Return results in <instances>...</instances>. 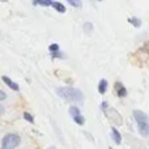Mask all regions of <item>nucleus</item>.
Returning a JSON list of instances; mask_svg holds the SVG:
<instances>
[{"mask_svg":"<svg viewBox=\"0 0 149 149\" xmlns=\"http://www.w3.org/2000/svg\"><path fill=\"white\" fill-rule=\"evenodd\" d=\"M58 95H60L62 98H64L65 101H71V102H80L84 98V94L80 89L72 86H63L56 89Z\"/></svg>","mask_w":149,"mask_h":149,"instance_id":"f257e3e1","label":"nucleus"},{"mask_svg":"<svg viewBox=\"0 0 149 149\" xmlns=\"http://www.w3.org/2000/svg\"><path fill=\"white\" fill-rule=\"evenodd\" d=\"M134 119L137 124L140 135L144 137H149V116L141 110H134Z\"/></svg>","mask_w":149,"mask_h":149,"instance_id":"f03ea898","label":"nucleus"},{"mask_svg":"<svg viewBox=\"0 0 149 149\" xmlns=\"http://www.w3.org/2000/svg\"><path fill=\"white\" fill-rule=\"evenodd\" d=\"M21 143V139L18 135L16 134H8L3 137L1 140V147L0 149H15L16 147H18Z\"/></svg>","mask_w":149,"mask_h":149,"instance_id":"7ed1b4c3","label":"nucleus"},{"mask_svg":"<svg viewBox=\"0 0 149 149\" xmlns=\"http://www.w3.org/2000/svg\"><path fill=\"white\" fill-rule=\"evenodd\" d=\"M115 92H116V95H118L119 98H123L127 95V89L124 88V85L119 81L115 82Z\"/></svg>","mask_w":149,"mask_h":149,"instance_id":"20e7f679","label":"nucleus"},{"mask_svg":"<svg viewBox=\"0 0 149 149\" xmlns=\"http://www.w3.org/2000/svg\"><path fill=\"white\" fill-rule=\"evenodd\" d=\"M1 79H3V81H4L5 84H7L12 90H16V92H17V90H20V86H18V84H16V82L13 81V80H10L8 76H3Z\"/></svg>","mask_w":149,"mask_h":149,"instance_id":"39448f33","label":"nucleus"},{"mask_svg":"<svg viewBox=\"0 0 149 149\" xmlns=\"http://www.w3.org/2000/svg\"><path fill=\"white\" fill-rule=\"evenodd\" d=\"M111 135H113L114 141H115L118 145L120 144V143H122V135L119 134V131L115 128V127H113V128H111Z\"/></svg>","mask_w":149,"mask_h":149,"instance_id":"423d86ee","label":"nucleus"},{"mask_svg":"<svg viewBox=\"0 0 149 149\" xmlns=\"http://www.w3.org/2000/svg\"><path fill=\"white\" fill-rule=\"evenodd\" d=\"M107 85H109L107 80L102 79V80L100 81V84H98V92H100L101 94H105L106 90H107Z\"/></svg>","mask_w":149,"mask_h":149,"instance_id":"0eeeda50","label":"nucleus"},{"mask_svg":"<svg viewBox=\"0 0 149 149\" xmlns=\"http://www.w3.org/2000/svg\"><path fill=\"white\" fill-rule=\"evenodd\" d=\"M51 7L54 8L56 12H60V13H64V12H65V7H64V5H63L60 1H54Z\"/></svg>","mask_w":149,"mask_h":149,"instance_id":"6e6552de","label":"nucleus"},{"mask_svg":"<svg viewBox=\"0 0 149 149\" xmlns=\"http://www.w3.org/2000/svg\"><path fill=\"white\" fill-rule=\"evenodd\" d=\"M128 22L131 24V25H134V28H140L141 26V20L137 17H131L128 18Z\"/></svg>","mask_w":149,"mask_h":149,"instance_id":"1a4fd4ad","label":"nucleus"},{"mask_svg":"<svg viewBox=\"0 0 149 149\" xmlns=\"http://www.w3.org/2000/svg\"><path fill=\"white\" fill-rule=\"evenodd\" d=\"M54 3V1H52ZM51 1H47V0H33V4L34 5H42V7H50L52 5Z\"/></svg>","mask_w":149,"mask_h":149,"instance_id":"9d476101","label":"nucleus"},{"mask_svg":"<svg viewBox=\"0 0 149 149\" xmlns=\"http://www.w3.org/2000/svg\"><path fill=\"white\" fill-rule=\"evenodd\" d=\"M70 114H71L72 118H74V116H77V115H81V114H80V109L76 107V106H71L70 107Z\"/></svg>","mask_w":149,"mask_h":149,"instance_id":"9b49d317","label":"nucleus"},{"mask_svg":"<svg viewBox=\"0 0 149 149\" xmlns=\"http://www.w3.org/2000/svg\"><path fill=\"white\" fill-rule=\"evenodd\" d=\"M49 51H50V54H54V52L60 51L59 45H58V43H52V45H50V46H49Z\"/></svg>","mask_w":149,"mask_h":149,"instance_id":"f8f14e48","label":"nucleus"},{"mask_svg":"<svg viewBox=\"0 0 149 149\" xmlns=\"http://www.w3.org/2000/svg\"><path fill=\"white\" fill-rule=\"evenodd\" d=\"M73 120H74V123L80 124V126H82V124L85 123V119H84V116H82V115H77V116H74Z\"/></svg>","mask_w":149,"mask_h":149,"instance_id":"ddd939ff","label":"nucleus"},{"mask_svg":"<svg viewBox=\"0 0 149 149\" xmlns=\"http://www.w3.org/2000/svg\"><path fill=\"white\" fill-rule=\"evenodd\" d=\"M68 3H70L72 7H74V8H80L81 7V0H67Z\"/></svg>","mask_w":149,"mask_h":149,"instance_id":"4468645a","label":"nucleus"},{"mask_svg":"<svg viewBox=\"0 0 149 149\" xmlns=\"http://www.w3.org/2000/svg\"><path fill=\"white\" fill-rule=\"evenodd\" d=\"M84 30H85V33H90V31L93 30V25L90 22H85L84 24Z\"/></svg>","mask_w":149,"mask_h":149,"instance_id":"2eb2a0df","label":"nucleus"},{"mask_svg":"<svg viewBox=\"0 0 149 149\" xmlns=\"http://www.w3.org/2000/svg\"><path fill=\"white\" fill-rule=\"evenodd\" d=\"M24 118H25V120L30 122V123H34V118H33V115H31V114H29V113H24Z\"/></svg>","mask_w":149,"mask_h":149,"instance_id":"dca6fc26","label":"nucleus"},{"mask_svg":"<svg viewBox=\"0 0 149 149\" xmlns=\"http://www.w3.org/2000/svg\"><path fill=\"white\" fill-rule=\"evenodd\" d=\"M51 56H52V59H55V58H65L64 55H63L60 51H58V52H54V54H51Z\"/></svg>","mask_w":149,"mask_h":149,"instance_id":"f3484780","label":"nucleus"},{"mask_svg":"<svg viewBox=\"0 0 149 149\" xmlns=\"http://www.w3.org/2000/svg\"><path fill=\"white\" fill-rule=\"evenodd\" d=\"M107 107H109V105H107V102H102V105H101V109L103 110V113H107Z\"/></svg>","mask_w":149,"mask_h":149,"instance_id":"a211bd4d","label":"nucleus"},{"mask_svg":"<svg viewBox=\"0 0 149 149\" xmlns=\"http://www.w3.org/2000/svg\"><path fill=\"white\" fill-rule=\"evenodd\" d=\"M5 98H7V94H5L3 90H0V101H4Z\"/></svg>","mask_w":149,"mask_h":149,"instance_id":"6ab92c4d","label":"nucleus"},{"mask_svg":"<svg viewBox=\"0 0 149 149\" xmlns=\"http://www.w3.org/2000/svg\"><path fill=\"white\" fill-rule=\"evenodd\" d=\"M4 106H1V105H0V115H1V114H4Z\"/></svg>","mask_w":149,"mask_h":149,"instance_id":"aec40b11","label":"nucleus"},{"mask_svg":"<svg viewBox=\"0 0 149 149\" xmlns=\"http://www.w3.org/2000/svg\"><path fill=\"white\" fill-rule=\"evenodd\" d=\"M0 1H7V0H0Z\"/></svg>","mask_w":149,"mask_h":149,"instance_id":"412c9836","label":"nucleus"},{"mask_svg":"<svg viewBox=\"0 0 149 149\" xmlns=\"http://www.w3.org/2000/svg\"><path fill=\"white\" fill-rule=\"evenodd\" d=\"M97 1H101V0H97Z\"/></svg>","mask_w":149,"mask_h":149,"instance_id":"4be33fe9","label":"nucleus"},{"mask_svg":"<svg viewBox=\"0 0 149 149\" xmlns=\"http://www.w3.org/2000/svg\"><path fill=\"white\" fill-rule=\"evenodd\" d=\"M110 149H113V148H110Z\"/></svg>","mask_w":149,"mask_h":149,"instance_id":"5701e85b","label":"nucleus"},{"mask_svg":"<svg viewBox=\"0 0 149 149\" xmlns=\"http://www.w3.org/2000/svg\"><path fill=\"white\" fill-rule=\"evenodd\" d=\"M51 149H52V148H51Z\"/></svg>","mask_w":149,"mask_h":149,"instance_id":"b1692460","label":"nucleus"}]
</instances>
